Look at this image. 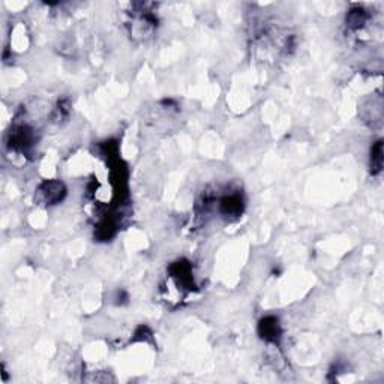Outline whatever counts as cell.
Listing matches in <instances>:
<instances>
[{
	"label": "cell",
	"instance_id": "1",
	"mask_svg": "<svg viewBox=\"0 0 384 384\" xmlns=\"http://www.w3.org/2000/svg\"><path fill=\"white\" fill-rule=\"evenodd\" d=\"M39 192H41V195H42V198H44L45 203L54 204V203H57V201H60V200L63 198V195H65V188H63V185L59 183V182H47V183H44V185L41 186Z\"/></svg>",
	"mask_w": 384,
	"mask_h": 384
},
{
	"label": "cell",
	"instance_id": "2",
	"mask_svg": "<svg viewBox=\"0 0 384 384\" xmlns=\"http://www.w3.org/2000/svg\"><path fill=\"white\" fill-rule=\"evenodd\" d=\"M260 330H261L263 338L267 341H276V338L279 336V324L275 318H267V320L261 321Z\"/></svg>",
	"mask_w": 384,
	"mask_h": 384
},
{
	"label": "cell",
	"instance_id": "3",
	"mask_svg": "<svg viewBox=\"0 0 384 384\" xmlns=\"http://www.w3.org/2000/svg\"><path fill=\"white\" fill-rule=\"evenodd\" d=\"M383 165V149H381V141H378L374 149H372V173H378Z\"/></svg>",
	"mask_w": 384,
	"mask_h": 384
},
{
	"label": "cell",
	"instance_id": "4",
	"mask_svg": "<svg viewBox=\"0 0 384 384\" xmlns=\"http://www.w3.org/2000/svg\"><path fill=\"white\" fill-rule=\"evenodd\" d=\"M366 20V15L362 9H356V11H351L350 15H348V24L351 27H359L362 26V23Z\"/></svg>",
	"mask_w": 384,
	"mask_h": 384
}]
</instances>
